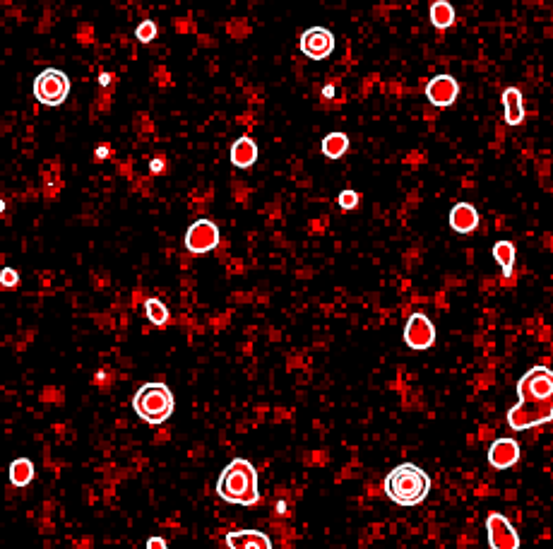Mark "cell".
<instances>
[{
	"label": "cell",
	"mask_w": 553,
	"mask_h": 549,
	"mask_svg": "<svg viewBox=\"0 0 553 549\" xmlns=\"http://www.w3.org/2000/svg\"><path fill=\"white\" fill-rule=\"evenodd\" d=\"M156 34H159V29H156V24L152 22V19H145V22H140L138 29H135V37H138L140 44H152L156 39Z\"/></svg>",
	"instance_id": "44dd1931"
},
{
	"label": "cell",
	"mask_w": 553,
	"mask_h": 549,
	"mask_svg": "<svg viewBox=\"0 0 553 549\" xmlns=\"http://www.w3.org/2000/svg\"><path fill=\"white\" fill-rule=\"evenodd\" d=\"M323 97H325V99H332V97H334V87H332V84H325Z\"/></svg>",
	"instance_id": "4316f807"
},
{
	"label": "cell",
	"mask_w": 553,
	"mask_h": 549,
	"mask_svg": "<svg viewBox=\"0 0 553 549\" xmlns=\"http://www.w3.org/2000/svg\"><path fill=\"white\" fill-rule=\"evenodd\" d=\"M448 222L453 226V231H457V234H471L479 226V210L471 203H460L450 210Z\"/></svg>",
	"instance_id": "7c38bea8"
},
{
	"label": "cell",
	"mask_w": 553,
	"mask_h": 549,
	"mask_svg": "<svg viewBox=\"0 0 553 549\" xmlns=\"http://www.w3.org/2000/svg\"><path fill=\"white\" fill-rule=\"evenodd\" d=\"M34 480V462L29 458H17L10 462V482L15 487H27Z\"/></svg>",
	"instance_id": "ac0fdd59"
},
{
	"label": "cell",
	"mask_w": 553,
	"mask_h": 549,
	"mask_svg": "<svg viewBox=\"0 0 553 549\" xmlns=\"http://www.w3.org/2000/svg\"><path fill=\"white\" fill-rule=\"evenodd\" d=\"M383 492L390 501L397 506H419L426 501L430 492V477L426 470H421L414 462H402V465L392 467L383 482Z\"/></svg>",
	"instance_id": "7a4b0ae2"
},
{
	"label": "cell",
	"mask_w": 553,
	"mask_h": 549,
	"mask_svg": "<svg viewBox=\"0 0 553 549\" xmlns=\"http://www.w3.org/2000/svg\"><path fill=\"white\" fill-rule=\"evenodd\" d=\"M109 154H111L109 145H99V147H96V159H99V162H104V159L109 157Z\"/></svg>",
	"instance_id": "484cf974"
},
{
	"label": "cell",
	"mask_w": 553,
	"mask_h": 549,
	"mask_svg": "<svg viewBox=\"0 0 553 549\" xmlns=\"http://www.w3.org/2000/svg\"><path fill=\"white\" fill-rule=\"evenodd\" d=\"M323 154L327 159H339L347 154L349 150V135L347 133H339V130H334V133H327L323 138V145H320Z\"/></svg>",
	"instance_id": "e0dca14e"
},
{
	"label": "cell",
	"mask_w": 553,
	"mask_h": 549,
	"mask_svg": "<svg viewBox=\"0 0 553 549\" xmlns=\"http://www.w3.org/2000/svg\"><path fill=\"white\" fill-rule=\"evenodd\" d=\"M145 549H169V547H166L164 537H149V540H147V545H145Z\"/></svg>",
	"instance_id": "cb8c5ba5"
},
{
	"label": "cell",
	"mask_w": 553,
	"mask_h": 549,
	"mask_svg": "<svg viewBox=\"0 0 553 549\" xmlns=\"http://www.w3.org/2000/svg\"><path fill=\"white\" fill-rule=\"evenodd\" d=\"M217 494L236 506H255L260 498L255 465L246 458H233L217 480Z\"/></svg>",
	"instance_id": "3957f363"
},
{
	"label": "cell",
	"mask_w": 553,
	"mask_h": 549,
	"mask_svg": "<svg viewBox=\"0 0 553 549\" xmlns=\"http://www.w3.org/2000/svg\"><path fill=\"white\" fill-rule=\"evenodd\" d=\"M426 97L433 107L448 109L457 102L460 97V84L453 75H435L428 84H426Z\"/></svg>",
	"instance_id": "30bf717a"
},
{
	"label": "cell",
	"mask_w": 553,
	"mask_h": 549,
	"mask_svg": "<svg viewBox=\"0 0 553 549\" xmlns=\"http://www.w3.org/2000/svg\"><path fill=\"white\" fill-rule=\"evenodd\" d=\"M99 82H101V84H104V87H106V84H109V82H111V75H106V73H104V75H101V78H99Z\"/></svg>",
	"instance_id": "83f0119b"
},
{
	"label": "cell",
	"mask_w": 553,
	"mask_h": 549,
	"mask_svg": "<svg viewBox=\"0 0 553 549\" xmlns=\"http://www.w3.org/2000/svg\"><path fill=\"white\" fill-rule=\"evenodd\" d=\"M503 107H505V123L507 125H520L525 120V102H522V92L517 87H507L503 92Z\"/></svg>",
	"instance_id": "9a60e30c"
},
{
	"label": "cell",
	"mask_w": 553,
	"mask_h": 549,
	"mask_svg": "<svg viewBox=\"0 0 553 549\" xmlns=\"http://www.w3.org/2000/svg\"><path fill=\"white\" fill-rule=\"evenodd\" d=\"M185 251H190L192 255H202L210 253L219 246V226L212 219H197L188 226L185 231Z\"/></svg>",
	"instance_id": "8992f818"
},
{
	"label": "cell",
	"mask_w": 553,
	"mask_h": 549,
	"mask_svg": "<svg viewBox=\"0 0 553 549\" xmlns=\"http://www.w3.org/2000/svg\"><path fill=\"white\" fill-rule=\"evenodd\" d=\"M428 15H430V24H433L435 29H440V32H443V29H450L455 24V8L448 0H433Z\"/></svg>",
	"instance_id": "2e32d148"
},
{
	"label": "cell",
	"mask_w": 553,
	"mask_h": 549,
	"mask_svg": "<svg viewBox=\"0 0 553 549\" xmlns=\"http://www.w3.org/2000/svg\"><path fill=\"white\" fill-rule=\"evenodd\" d=\"M337 205L344 213H352V210L359 208V193L356 190H342V193L337 195Z\"/></svg>",
	"instance_id": "7402d4cb"
},
{
	"label": "cell",
	"mask_w": 553,
	"mask_h": 549,
	"mask_svg": "<svg viewBox=\"0 0 553 549\" xmlns=\"http://www.w3.org/2000/svg\"><path fill=\"white\" fill-rule=\"evenodd\" d=\"M486 535L491 549H520V535L503 513H489L486 516Z\"/></svg>",
	"instance_id": "ba28073f"
},
{
	"label": "cell",
	"mask_w": 553,
	"mask_h": 549,
	"mask_svg": "<svg viewBox=\"0 0 553 549\" xmlns=\"http://www.w3.org/2000/svg\"><path fill=\"white\" fill-rule=\"evenodd\" d=\"M149 171H152V174H161V171H164V159H161V157L152 159V162H149Z\"/></svg>",
	"instance_id": "d4e9b609"
},
{
	"label": "cell",
	"mask_w": 553,
	"mask_h": 549,
	"mask_svg": "<svg viewBox=\"0 0 553 549\" xmlns=\"http://www.w3.org/2000/svg\"><path fill=\"white\" fill-rule=\"evenodd\" d=\"M337 46V39L327 27H311L301 34L298 39V51L311 60H325L329 58Z\"/></svg>",
	"instance_id": "52a82bcc"
},
{
	"label": "cell",
	"mask_w": 553,
	"mask_h": 549,
	"mask_svg": "<svg viewBox=\"0 0 553 549\" xmlns=\"http://www.w3.org/2000/svg\"><path fill=\"white\" fill-rule=\"evenodd\" d=\"M34 99H37L42 107L55 109L68 99L70 94V78L63 70L46 68L34 78Z\"/></svg>",
	"instance_id": "5b68a950"
},
{
	"label": "cell",
	"mask_w": 553,
	"mask_h": 549,
	"mask_svg": "<svg viewBox=\"0 0 553 549\" xmlns=\"http://www.w3.org/2000/svg\"><path fill=\"white\" fill-rule=\"evenodd\" d=\"M0 285H3L5 289H15V287L19 285V275H17V270H12V268H3V273H0Z\"/></svg>",
	"instance_id": "603a6c76"
},
{
	"label": "cell",
	"mask_w": 553,
	"mask_h": 549,
	"mask_svg": "<svg viewBox=\"0 0 553 549\" xmlns=\"http://www.w3.org/2000/svg\"><path fill=\"white\" fill-rule=\"evenodd\" d=\"M553 420V371L546 366L529 369L517 384V405L507 412V424L515 431Z\"/></svg>",
	"instance_id": "6da1fadb"
},
{
	"label": "cell",
	"mask_w": 553,
	"mask_h": 549,
	"mask_svg": "<svg viewBox=\"0 0 553 549\" xmlns=\"http://www.w3.org/2000/svg\"><path fill=\"white\" fill-rule=\"evenodd\" d=\"M229 549H272V540L260 530H236L226 535Z\"/></svg>",
	"instance_id": "4fadbf2b"
},
{
	"label": "cell",
	"mask_w": 553,
	"mask_h": 549,
	"mask_svg": "<svg viewBox=\"0 0 553 549\" xmlns=\"http://www.w3.org/2000/svg\"><path fill=\"white\" fill-rule=\"evenodd\" d=\"M231 164L236 166V169H248V166H253L257 162V145L253 138H248V135H243V138H238L236 143L231 145Z\"/></svg>",
	"instance_id": "5bb4252c"
},
{
	"label": "cell",
	"mask_w": 553,
	"mask_h": 549,
	"mask_svg": "<svg viewBox=\"0 0 553 549\" xmlns=\"http://www.w3.org/2000/svg\"><path fill=\"white\" fill-rule=\"evenodd\" d=\"M520 460V446L515 439H496L489 448V462L496 470H510Z\"/></svg>",
	"instance_id": "8fae6325"
},
{
	"label": "cell",
	"mask_w": 553,
	"mask_h": 549,
	"mask_svg": "<svg viewBox=\"0 0 553 549\" xmlns=\"http://www.w3.org/2000/svg\"><path fill=\"white\" fill-rule=\"evenodd\" d=\"M493 258H496V263L503 268V275L510 277L512 265H515V258H517L515 244H512V241H498V244L493 246Z\"/></svg>",
	"instance_id": "d6986e66"
},
{
	"label": "cell",
	"mask_w": 553,
	"mask_h": 549,
	"mask_svg": "<svg viewBox=\"0 0 553 549\" xmlns=\"http://www.w3.org/2000/svg\"><path fill=\"white\" fill-rule=\"evenodd\" d=\"M404 342H407L409 350H428L435 342V325L430 323V318L426 314H412L404 325Z\"/></svg>",
	"instance_id": "9c48e42d"
},
{
	"label": "cell",
	"mask_w": 553,
	"mask_h": 549,
	"mask_svg": "<svg viewBox=\"0 0 553 549\" xmlns=\"http://www.w3.org/2000/svg\"><path fill=\"white\" fill-rule=\"evenodd\" d=\"M145 314H147V321H149L152 325H156V328H164L166 321H169V309H166V304L159 299H147Z\"/></svg>",
	"instance_id": "ffe728a7"
},
{
	"label": "cell",
	"mask_w": 553,
	"mask_h": 549,
	"mask_svg": "<svg viewBox=\"0 0 553 549\" xmlns=\"http://www.w3.org/2000/svg\"><path fill=\"white\" fill-rule=\"evenodd\" d=\"M133 410L147 424H164L176 410L174 393L166 384H145L135 393Z\"/></svg>",
	"instance_id": "277c9868"
}]
</instances>
